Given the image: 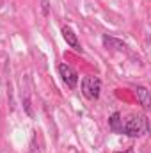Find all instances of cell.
Instances as JSON below:
<instances>
[{
  "label": "cell",
  "mask_w": 151,
  "mask_h": 153,
  "mask_svg": "<svg viewBox=\"0 0 151 153\" xmlns=\"http://www.w3.org/2000/svg\"><path fill=\"white\" fill-rule=\"evenodd\" d=\"M150 132V123L144 114H132L123 121V134L128 137H141Z\"/></svg>",
  "instance_id": "6da1fadb"
},
{
  "label": "cell",
  "mask_w": 151,
  "mask_h": 153,
  "mask_svg": "<svg viewBox=\"0 0 151 153\" xmlns=\"http://www.w3.org/2000/svg\"><path fill=\"white\" fill-rule=\"evenodd\" d=\"M82 94L87 100H98L101 94V80L94 75L84 76L82 80Z\"/></svg>",
  "instance_id": "7a4b0ae2"
},
{
  "label": "cell",
  "mask_w": 151,
  "mask_h": 153,
  "mask_svg": "<svg viewBox=\"0 0 151 153\" xmlns=\"http://www.w3.org/2000/svg\"><path fill=\"white\" fill-rule=\"evenodd\" d=\"M59 75L62 78V82L66 84V87H70V89H75L76 87V84H78V73L70 64H66V62L59 64Z\"/></svg>",
  "instance_id": "3957f363"
},
{
  "label": "cell",
  "mask_w": 151,
  "mask_h": 153,
  "mask_svg": "<svg viewBox=\"0 0 151 153\" xmlns=\"http://www.w3.org/2000/svg\"><path fill=\"white\" fill-rule=\"evenodd\" d=\"M62 38H64V41L73 48V50H76V52H82V45H80V41H78V36L75 34V30L71 29V27H68V25H64L62 27Z\"/></svg>",
  "instance_id": "277c9868"
},
{
  "label": "cell",
  "mask_w": 151,
  "mask_h": 153,
  "mask_svg": "<svg viewBox=\"0 0 151 153\" xmlns=\"http://www.w3.org/2000/svg\"><path fill=\"white\" fill-rule=\"evenodd\" d=\"M103 45L107 46V48H110V50H115V52H123L124 48H126V43L123 41V39H117L114 38V36H109V34H103Z\"/></svg>",
  "instance_id": "5b68a950"
},
{
  "label": "cell",
  "mask_w": 151,
  "mask_h": 153,
  "mask_svg": "<svg viewBox=\"0 0 151 153\" xmlns=\"http://www.w3.org/2000/svg\"><path fill=\"white\" fill-rule=\"evenodd\" d=\"M109 128L115 134H123V116H121V112H114L109 117Z\"/></svg>",
  "instance_id": "8992f818"
},
{
  "label": "cell",
  "mask_w": 151,
  "mask_h": 153,
  "mask_svg": "<svg viewBox=\"0 0 151 153\" xmlns=\"http://www.w3.org/2000/svg\"><path fill=\"white\" fill-rule=\"evenodd\" d=\"M135 94H137L139 103H141L144 109H148V107H150V91H148V87H144V85H137Z\"/></svg>",
  "instance_id": "52a82bcc"
},
{
  "label": "cell",
  "mask_w": 151,
  "mask_h": 153,
  "mask_svg": "<svg viewBox=\"0 0 151 153\" xmlns=\"http://www.w3.org/2000/svg\"><path fill=\"white\" fill-rule=\"evenodd\" d=\"M41 7H43V14L46 16L48 14V9H50L48 7V0H41Z\"/></svg>",
  "instance_id": "ba28073f"
},
{
  "label": "cell",
  "mask_w": 151,
  "mask_h": 153,
  "mask_svg": "<svg viewBox=\"0 0 151 153\" xmlns=\"http://www.w3.org/2000/svg\"><path fill=\"white\" fill-rule=\"evenodd\" d=\"M115 153H130V152H115Z\"/></svg>",
  "instance_id": "9c48e42d"
}]
</instances>
